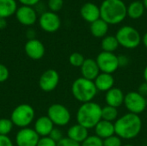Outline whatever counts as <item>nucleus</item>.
Returning <instances> with one entry per match:
<instances>
[{"instance_id":"1","label":"nucleus","mask_w":147,"mask_h":146,"mask_svg":"<svg viewBox=\"0 0 147 146\" xmlns=\"http://www.w3.org/2000/svg\"><path fill=\"white\" fill-rule=\"evenodd\" d=\"M115 124V135L121 139L131 140L137 138L141 133L143 123L140 115L127 113L120 116Z\"/></svg>"},{"instance_id":"2","label":"nucleus","mask_w":147,"mask_h":146,"mask_svg":"<svg viewBox=\"0 0 147 146\" xmlns=\"http://www.w3.org/2000/svg\"><path fill=\"white\" fill-rule=\"evenodd\" d=\"M127 9L122 0H103L100 5L101 18L109 25L120 24L127 16Z\"/></svg>"},{"instance_id":"3","label":"nucleus","mask_w":147,"mask_h":146,"mask_svg":"<svg viewBox=\"0 0 147 146\" xmlns=\"http://www.w3.org/2000/svg\"><path fill=\"white\" fill-rule=\"evenodd\" d=\"M76 120L78 124L88 130L94 129L102 120V107L95 102L82 103L77 111Z\"/></svg>"},{"instance_id":"4","label":"nucleus","mask_w":147,"mask_h":146,"mask_svg":"<svg viewBox=\"0 0 147 146\" xmlns=\"http://www.w3.org/2000/svg\"><path fill=\"white\" fill-rule=\"evenodd\" d=\"M98 90L96 88L94 81L84 77L77 78L71 84V94L73 97L81 103L93 102Z\"/></svg>"},{"instance_id":"5","label":"nucleus","mask_w":147,"mask_h":146,"mask_svg":"<svg viewBox=\"0 0 147 146\" xmlns=\"http://www.w3.org/2000/svg\"><path fill=\"white\" fill-rule=\"evenodd\" d=\"M115 37L119 45L127 49H135L142 42V36L140 32L132 26H123L118 29Z\"/></svg>"},{"instance_id":"6","label":"nucleus","mask_w":147,"mask_h":146,"mask_svg":"<svg viewBox=\"0 0 147 146\" xmlns=\"http://www.w3.org/2000/svg\"><path fill=\"white\" fill-rule=\"evenodd\" d=\"M35 116L34 108L26 103H22L16 107L10 115V120L14 126L19 128L28 127V126L34 121Z\"/></svg>"},{"instance_id":"7","label":"nucleus","mask_w":147,"mask_h":146,"mask_svg":"<svg viewBox=\"0 0 147 146\" xmlns=\"http://www.w3.org/2000/svg\"><path fill=\"white\" fill-rule=\"evenodd\" d=\"M47 116L56 126H65L71 119L70 110L60 103L52 104L47 109Z\"/></svg>"},{"instance_id":"8","label":"nucleus","mask_w":147,"mask_h":146,"mask_svg":"<svg viewBox=\"0 0 147 146\" xmlns=\"http://www.w3.org/2000/svg\"><path fill=\"white\" fill-rule=\"evenodd\" d=\"M124 106L128 113L137 115L144 113L147 108L146 98L137 91H130L125 95Z\"/></svg>"},{"instance_id":"9","label":"nucleus","mask_w":147,"mask_h":146,"mask_svg":"<svg viewBox=\"0 0 147 146\" xmlns=\"http://www.w3.org/2000/svg\"><path fill=\"white\" fill-rule=\"evenodd\" d=\"M96 61L98 65L101 72L112 74L115 73L119 68V62H118V55L115 54V52H101L96 59Z\"/></svg>"},{"instance_id":"10","label":"nucleus","mask_w":147,"mask_h":146,"mask_svg":"<svg viewBox=\"0 0 147 146\" xmlns=\"http://www.w3.org/2000/svg\"><path fill=\"white\" fill-rule=\"evenodd\" d=\"M59 83V74L53 69L45 71L39 79V86L44 92L53 91Z\"/></svg>"},{"instance_id":"11","label":"nucleus","mask_w":147,"mask_h":146,"mask_svg":"<svg viewBox=\"0 0 147 146\" xmlns=\"http://www.w3.org/2000/svg\"><path fill=\"white\" fill-rule=\"evenodd\" d=\"M40 138L34 128L25 127L17 132L15 142L16 146H37Z\"/></svg>"},{"instance_id":"12","label":"nucleus","mask_w":147,"mask_h":146,"mask_svg":"<svg viewBox=\"0 0 147 146\" xmlns=\"http://www.w3.org/2000/svg\"><path fill=\"white\" fill-rule=\"evenodd\" d=\"M39 24L42 30L47 33H54L58 31L61 26L59 16L52 11H47L41 14L39 19Z\"/></svg>"},{"instance_id":"13","label":"nucleus","mask_w":147,"mask_h":146,"mask_svg":"<svg viewBox=\"0 0 147 146\" xmlns=\"http://www.w3.org/2000/svg\"><path fill=\"white\" fill-rule=\"evenodd\" d=\"M24 50L27 56L34 60H39L42 59L46 51L43 43L37 39L28 40L25 44Z\"/></svg>"},{"instance_id":"14","label":"nucleus","mask_w":147,"mask_h":146,"mask_svg":"<svg viewBox=\"0 0 147 146\" xmlns=\"http://www.w3.org/2000/svg\"><path fill=\"white\" fill-rule=\"evenodd\" d=\"M16 16L17 21L24 26H32L37 20L35 10L29 6H21L16 9Z\"/></svg>"},{"instance_id":"15","label":"nucleus","mask_w":147,"mask_h":146,"mask_svg":"<svg viewBox=\"0 0 147 146\" xmlns=\"http://www.w3.org/2000/svg\"><path fill=\"white\" fill-rule=\"evenodd\" d=\"M80 15L84 21L92 23L101 18L100 7L91 2L85 3L80 9Z\"/></svg>"},{"instance_id":"16","label":"nucleus","mask_w":147,"mask_h":146,"mask_svg":"<svg viewBox=\"0 0 147 146\" xmlns=\"http://www.w3.org/2000/svg\"><path fill=\"white\" fill-rule=\"evenodd\" d=\"M80 71L82 77L91 81H94L101 73L96 59H85L83 65L80 67Z\"/></svg>"},{"instance_id":"17","label":"nucleus","mask_w":147,"mask_h":146,"mask_svg":"<svg viewBox=\"0 0 147 146\" xmlns=\"http://www.w3.org/2000/svg\"><path fill=\"white\" fill-rule=\"evenodd\" d=\"M125 94L120 88L114 87L105 94V102L107 105L118 108L124 105Z\"/></svg>"},{"instance_id":"18","label":"nucleus","mask_w":147,"mask_h":146,"mask_svg":"<svg viewBox=\"0 0 147 146\" xmlns=\"http://www.w3.org/2000/svg\"><path fill=\"white\" fill-rule=\"evenodd\" d=\"M53 128L54 125L47 115L40 116L34 121V129L40 137L49 136Z\"/></svg>"},{"instance_id":"19","label":"nucleus","mask_w":147,"mask_h":146,"mask_svg":"<svg viewBox=\"0 0 147 146\" xmlns=\"http://www.w3.org/2000/svg\"><path fill=\"white\" fill-rule=\"evenodd\" d=\"M115 77L112 74L103 72H101L94 80V83L98 92L100 91L105 93L115 87Z\"/></svg>"},{"instance_id":"20","label":"nucleus","mask_w":147,"mask_h":146,"mask_svg":"<svg viewBox=\"0 0 147 146\" xmlns=\"http://www.w3.org/2000/svg\"><path fill=\"white\" fill-rule=\"evenodd\" d=\"M94 130L95 135H96L102 140L115 134V124L113 122H109L104 120H100L98 124L94 127Z\"/></svg>"},{"instance_id":"21","label":"nucleus","mask_w":147,"mask_h":146,"mask_svg":"<svg viewBox=\"0 0 147 146\" xmlns=\"http://www.w3.org/2000/svg\"><path fill=\"white\" fill-rule=\"evenodd\" d=\"M67 137L77 143L82 144L89 137V130L77 123L69 127Z\"/></svg>"},{"instance_id":"22","label":"nucleus","mask_w":147,"mask_h":146,"mask_svg":"<svg viewBox=\"0 0 147 146\" xmlns=\"http://www.w3.org/2000/svg\"><path fill=\"white\" fill-rule=\"evenodd\" d=\"M109 25L102 18L90 23V30L91 34L96 38H104L109 32Z\"/></svg>"},{"instance_id":"23","label":"nucleus","mask_w":147,"mask_h":146,"mask_svg":"<svg viewBox=\"0 0 147 146\" xmlns=\"http://www.w3.org/2000/svg\"><path fill=\"white\" fill-rule=\"evenodd\" d=\"M145 5L142 1H134L132 2L127 9V16L133 20H137L142 17L145 13Z\"/></svg>"},{"instance_id":"24","label":"nucleus","mask_w":147,"mask_h":146,"mask_svg":"<svg viewBox=\"0 0 147 146\" xmlns=\"http://www.w3.org/2000/svg\"><path fill=\"white\" fill-rule=\"evenodd\" d=\"M17 6L15 0H0V18H7L16 12Z\"/></svg>"},{"instance_id":"25","label":"nucleus","mask_w":147,"mask_h":146,"mask_svg":"<svg viewBox=\"0 0 147 146\" xmlns=\"http://www.w3.org/2000/svg\"><path fill=\"white\" fill-rule=\"evenodd\" d=\"M119 42L115 35H106L102 38L101 42V47L103 52H115L119 47Z\"/></svg>"},{"instance_id":"26","label":"nucleus","mask_w":147,"mask_h":146,"mask_svg":"<svg viewBox=\"0 0 147 146\" xmlns=\"http://www.w3.org/2000/svg\"><path fill=\"white\" fill-rule=\"evenodd\" d=\"M119 118V111L118 108L106 105L102 108V120L115 123Z\"/></svg>"},{"instance_id":"27","label":"nucleus","mask_w":147,"mask_h":146,"mask_svg":"<svg viewBox=\"0 0 147 146\" xmlns=\"http://www.w3.org/2000/svg\"><path fill=\"white\" fill-rule=\"evenodd\" d=\"M13 126L14 124L10 119H5V118L0 119V135L8 136L11 133Z\"/></svg>"},{"instance_id":"28","label":"nucleus","mask_w":147,"mask_h":146,"mask_svg":"<svg viewBox=\"0 0 147 146\" xmlns=\"http://www.w3.org/2000/svg\"><path fill=\"white\" fill-rule=\"evenodd\" d=\"M85 60L84 56L80 52H73L69 56V63L74 67H81Z\"/></svg>"},{"instance_id":"29","label":"nucleus","mask_w":147,"mask_h":146,"mask_svg":"<svg viewBox=\"0 0 147 146\" xmlns=\"http://www.w3.org/2000/svg\"><path fill=\"white\" fill-rule=\"evenodd\" d=\"M81 146H103V140L96 135H89Z\"/></svg>"},{"instance_id":"30","label":"nucleus","mask_w":147,"mask_h":146,"mask_svg":"<svg viewBox=\"0 0 147 146\" xmlns=\"http://www.w3.org/2000/svg\"><path fill=\"white\" fill-rule=\"evenodd\" d=\"M122 139L117 135H113L103 140V146H122Z\"/></svg>"},{"instance_id":"31","label":"nucleus","mask_w":147,"mask_h":146,"mask_svg":"<svg viewBox=\"0 0 147 146\" xmlns=\"http://www.w3.org/2000/svg\"><path fill=\"white\" fill-rule=\"evenodd\" d=\"M48 8L52 12L56 13L57 11H59L64 5V0H48Z\"/></svg>"},{"instance_id":"32","label":"nucleus","mask_w":147,"mask_h":146,"mask_svg":"<svg viewBox=\"0 0 147 146\" xmlns=\"http://www.w3.org/2000/svg\"><path fill=\"white\" fill-rule=\"evenodd\" d=\"M49 137H50L53 140H54L56 143L59 142V141L64 138L63 133H62V131H61L59 127H54V128L53 129V131L51 132V133L49 134Z\"/></svg>"},{"instance_id":"33","label":"nucleus","mask_w":147,"mask_h":146,"mask_svg":"<svg viewBox=\"0 0 147 146\" xmlns=\"http://www.w3.org/2000/svg\"><path fill=\"white\" fill-rule=\"evenodd\" d=\"M37 146H57V143L53 140L49 136L47 137H40Z\"/></svg>"},{"instance_id":"34","label":"nucleus","mask_w":147,"mask_h":146,"mask_svg":"<svg viewBox=\"0 0 147 146\" xmlns=\"http://www.w3.org/2000/svg\"><path fill=\"white\" fill-rule=\"evenodd\" d=\"M9 77V69L3 64L0 63V83H3L8 80Z\"/></svg>"},{"instance_id":"35","label":"nucleus","mask_w":147,"mask_h":146,"mask_svg":"<svg viewBox=\"0 0 147 146\" xmlns=\"http://www.w3.org/2000/svg\"><path fill=\"white\" fill-rule=\"evenodd\" d=\"M57 146H81V144L71 140L68 137H64L59 142L57 143Z\"/></svg>"},{"instance_id":"36","label":"nucleus","mask_w":147,"mask_h":146,"mask_svg":"<svg viewBox=\"0 0 147 146\" xmlns=\"http://www.w3.org/2000/svg\"><path fill=\"white\" fill-rule=\"evenodd\" d=\"M118 62H119V66L121 68V67L127 66L130 63V60L127 56L124 54H121V55H118Z\"/></svg>"},{"instance_id":"37","label":"nucleus","mask_w":147,"mask_h":146,"mask_svg":"<svg viewBox=\"0 0 147 146\" xmlns=\"http://www.w3.org/2000/svg\"><path fill=\"white\" fill-rule=\"evenodd\" d=\"M0 146H14V145L9 136L0 135Z\"/></svg>"},{"instance_id":"38","label":"nucleus","mask_w":147,"mask_h":146,"mask_svg":"<svg viewBox=\"0 0 147 146\" xmlns=\"http://www.w3.org/2000/svg\"><path fill=\"white\" fill-rule=\"evenodd\" d=\"M137 92L139 94H140L142 96H144L145 98L147 97V83L146 82H143L141 84H140V86L138 87V90Z\"/></svg>"},{"instance_id":"39","label":"nucleus","mask_w":147,"mask_h":146,"mask_svg":"<svg viewBox=\"0 0 147 146\" xmlns=\"http://www.w3.org/2000/svg\"><path fill=\"white\" fill-rule=\"evenodd\" d=\"M19 2L23 4L24 6H29V7H32V6H34L36 4L39 3L40 0H19Z\"/></svg>"},{"instance_id":"40","label":"nucleus","mask_w":147,"mask_h":146,"mask_svg":"<svg viewBox=\"0 0 147 146\" xmlns=\"http://www.w3.org/2000/svg\"><path fill=\"white\" fill-rule=\"evenodd\" d=\"M34 35H35V33H34V29H28V32H27V36L28 37L29 40L34 39Z\"/></svg>"},{"instance_id":"41","label":"nucleus","mask_w":147,"mask_h":146,"mask_svg":"<svg viewBox=\"0 0 147 146\" xmlns=\"http://www.w3.org/2000/svg\"><path fill=\"white\" fill-rule=\"evenodd\" d=\"M7 26V21L5 18H0V29L5 28Z\"/></svg>"},{"instance_id":"42","label":"nucleus","mask_w":147,"mask_h":146,"mask_svg":"<svg viewBox=\"0 0 147 146\" xmlns=\"http://www.w3.org/2000/svg\"><path fill=\"white\" fill-rule=\"evenodd\" d=\"M142 43L145 46V47L147 48V32L143 35V37H142Z\"/></svg>"},{"instance_id":"43","label":"nucleus","mask_w":147,"mask_h":146,"mask_svg":"<svg viewBox=\"0 0 147 146\" xmlns=\"http://www.w3.org/2000/svg\"><path fill=\"white\" fill-rule=\"evenodd\" d=\"M143 77H144L145 82H146L147 83V65L145 67V69H144V71H143Z\"/></svg>"},{"instance_id":"44","label":"nucleus","mask_w":147,"mask_h":146,"mask_svg":"<svg viewBox=\"0 0 147 146\" xmlns=\"http://www.w3.org/2000/svg\"><path fill=\"white\" fill-rule=\"evenodd\" d=\"M142 2H143V3H144V5H145V8L147 9V0H143Z\"/></svg>"},{"instance_id":"45","label":"nucleus","mask_w":147,"mask_h":146,"mask_svg":"<svg viewBox=\"0 0 147 146\" xmlns=\"http://www.w3.org/2000/svg\"><path fill=\"white\" fill-rule=\"evenodd\" d=\"M122 146H134L133 145H122Z\"/></svg>"},{"instance_id":"46","label":"nucleus","mask_w":147,"mask_h":146,"mask_svg":"<svg viewBox=\"0 0 147 146\" xmlns=\"http://www.w3.org/2000/svg\"><path fill=\"white\" fill-rule=\"evenodd\" d=\"M146 106H147V97L146 98Z\"/></svg>"}]
</instances>
